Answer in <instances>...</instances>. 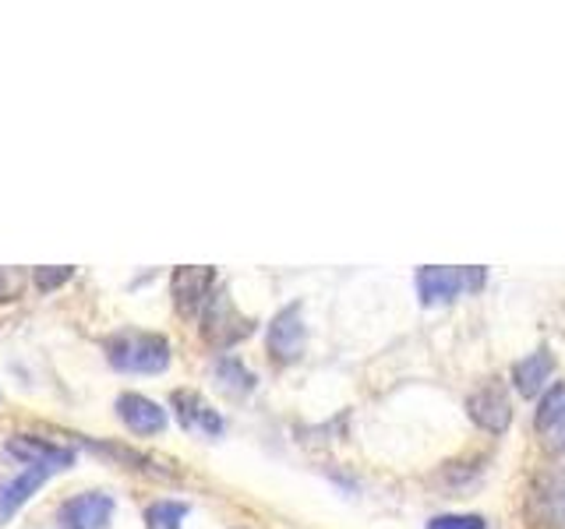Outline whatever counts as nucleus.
Here are the masks:
<instances>
[{"label": "nucleus", "instance_id": "obj_2", "mask_svg": "<svg viewBox=\"0 0 565 529\" xmlns=\"http://www.w3.org/2000/svg\"><path fill=\"white\" fill-rule=\"evenodd\" d=\"M114 519V498L103 490L75 494L61 505V529H106Z\"/></svg>", "mask_w": 565, "mask_h": 529}, {"label": "nucleus", "instance_id": "obj_10", "mask_svg": "<svg viewBox=\"0 0 565 529\" xmlns=\"http://www.w3.org/2000/svg\"><path fill=\"white\" fill-rule=\"evenodd\" d=\"M170 402H173V410H177V420H181L188 431H199V434H209V438H220L226 431L223 417L212 410V406L199 392H191V388L173 392Z\"/></svg>", "mask_w": 565, "mask_h": 529}, {"label": "nucleus", "instance_id": "obj_5", "mask_svg": "<svg viewBox=\"0 0 565 529\" xmlns=\"http://www.w3.org/2000/svg\"><path fill=\"white\" fill-rule=\"evenodd\" d=\"M265 343H269L273 360H279V364H290V360L300 357V353H305L308 328H305V317H300V304L282 307V311L273 317L269 339H265Z\"/></svg>", "mask_w": 565, "mask_h": 529}, {"label": "nucleus", "instance_id": "obj_3", "mask_svg": "<svg viewBox=\"0 0 565 529\" xmlns=\"http://www.w3.org/2000/svg\"><path fill=\"white\" fill-rule=\"evenodd\" d=\"M202 332H205L209 343L230 346V343L244 339V335L252 332V325H247L244 317L237 314L234 300H230L226 293H212V300H209L205 311H202Z\"/></svg>", "mask_w": 565, "mask_h": 529}, {"label": "nucleus", "instance_id": "obj_6", "mask_svg": "<svg viewBox=\"0 0 565 529\" xmlns=\"http://www.w3.org/2000/svg\"><path fill=\"white\" fill-rule=\"evenodd\" d=\"M53 473H61L57 466H43V463H22L14 476L0 481V522L11 519L18 508H22L35 490H40Z\"/></svg>", "mask_w": 565, "mask_h": 529}, {"label": "nucleus", "instance_id": "obj_1", "mask_svg": "<svg viewBox=\"0 0 565 529\" xmlns=\"http://www.w3.org/2000/svg\"><path fill=\"white\" fill-rule=\"evenodd\" d=\"M106 360L131 375H159L170 367V343L152 332H120L106 343Z\"/></svg>", "mask_w": 565, "mask_h": 529}, {"label": "nucleus", "instance_id": "obj_8", "mask_svg": "<svg viewBox=\"0 0 565 529\" xmlns=\"http://www.w3.org/2000/svg\"><path fill=\"white\" fill-rule=\"evenodd\" d=\"M117 417L128 423V431H135L141 438L167 431V410L159 402H152L149 396H138V392H124L117 399Z\"/></svg>", "mask_w": 565, "mask_h": 529}, {"label": "nucleus", "instance_id": "obj_4", "mask_svg": "<svg viewBox=\"0 0 565 529\" xmlns=\"http://www.w3.org/2000/svg\"><path fill=\"white\" fill-rule=\"evenodd\" d=\"M212 282H216V272L212 269H202V264H181V269H173V279H170L173 304L181 307V314L205 311V304L212 300Z\"/></svg>", "mask_w": 565, "mask_h": 529}, {"label": "nucleus", "instance_id": "obj_12", "mask_svg": "<svg viewBox=\"0 0 565 529\" xmlns=\"http://www.w3.org/2000/svg\"><path fill=\"white\" fill-rule=\"evenodd\" d=\"M8 455H14L18 463H43V466H57V469L75 466V452H71L67 445H53V441H40V438H29V434L11 438Z\"/></svg>", "mask_w": 565, "mask_h": 529}, {"label": "nucleus", "instance_id": "obj_14", "mask_svg": "<svg viewBox=\"0 0 565 529\" xmlns=\"http://www.w3.org/2000/svg\"><path fill=\"white\" fill-rule=\"evenodd\" d=\"M552 370H555V360H552V353H530L526 360H520L516 367H512V381H516V388L523 396H541L544 392V381L552 378Z\"/></svg>", "mask_w": 565, "mask_h": 529}, {"label": "nucleus", "instance_id": "obj_13", "mask_svg": "<svg viewBox=\"0 0 565 529\" xmlns=\"http://www.w3.org/2000/svg\"><path fill=\"white\" fill-rule=\"evenodd\" d=\"M467 290L463 269H449V264H435V269L417 272V293L424 304H446V300L459 296Z\"/></svg>", "mask_w": 565, "mask_h": 529}, {"label": "nucleus", "instance_id": "obj_16", "mask_svg": "<svg viewBox=\"0 0 565 529\" xmlns=\"http://www.w3.org/2000/svg\"><path fill=\"white\" fill-rule=\"evenodd\" d=\"M216 378H220V385L226 388V392H247V388L255 385V375L237 357H223L216 364Z\"/></svg>", "mask_w": 565, "mask_h": 529}, {"label": "nucleus", "instance_id": "obj_7", "mask_svg": "<svg viewBox=\"0 0 565 529\" xmlns=\"http://www.w3.org/2000/svg\"><path fill=\"white\" fill-rule=\"evenodd\" d=\"M467 413L481 431L488 434H505L512 423V402L499 385H481L467 399Z\"/></svg>", "mask_w": 565, "mask_h": 529}, {"label": "nucleus", "instance_id": "obj_9", "mask_svg": "<svg viewBox=\"0 0 565 529\" xmlns=\"http://www.w3.org/2000/svg\"><path fill=\"white\" fill-rule=\"evenodd\" d=\"M537 434L544 449L565 455V381L552 385L537 406Z\"/></svg>", "mask_w": 565, "mask_h": 529}, {"label": "nucleus", "instance_id": "obj_17", "mask_svg": "<svg viewBox=\"0 0 565 529\" xmlns=\"http://www.w3.org/2000/svg\"><path fill=\"white\" fill-rule=\"evenodd\" d=\"M75 276V264H61V269H53V264H40V269H32V287L40 293H50L64 287V282Z\"/></svg>", "mask_w": 565, "mask_h": 529}, {"label": "nucleus", "instance_id": "obj_15", "mask_svg": "<svg viewBox=\"0 0 565 529\" xmlns=\"http://www.w3.org/2000/svg\"><path fill=\"white\" fill-rule=\"evenodd\" d=\"M188 519V505L184 501H156L146 508V526L149 529H181Z\"/></svg>", "mask_w": 565, "mask_h": 529}, {"label": "nucleus", "instance_id": "obj_11", "mask_svg": "<svg viewBox=\"0 0 565 529\" xmlns=\"http://www.w3.org/2000/svg\"><path fill=\"white\" fill-rule=\"evenodd\" d=\"M530 501H534L537 516L552 526H565V469H547L534 481V494H530Z\"/></svg>", "mask_w": 565, "mask_h": 529}, {"label": "nucleus", "instance_id": "obj_18", "mask_svg": "<svg viewBox=\"0 0 565 529\" xmlns=\"http://www.w3.org/2000/svg\"><path fill=\"white\" fill-rule=\"evenodd\" d=\"M428 529H488V522H484V516L467 511V516H435L428 522Z\"/></svg>", "mask_w": 565, "mask_h": 529}, {"label": "nucleus", "instance_id": "obj_19", "mask_svg": "<svg viewBox=\"0 0 565 529\" xmlns=\"http://www.w3.org/2000/svg\"><path fill=\"white\" fill-rule=\"evenodd\" d=\"M29 276L18 269H0V300H14L18 293L25 290Z\"/></svg>", "mask_w": 565, "mask_h": 529}]
</instances>
